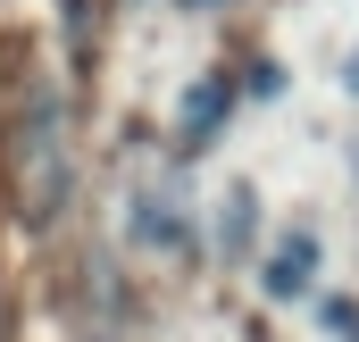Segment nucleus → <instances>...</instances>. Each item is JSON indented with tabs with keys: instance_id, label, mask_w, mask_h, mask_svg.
I'll use <instances>...</instances> for the list:
<instances>
[{
	"instance_id": "nucleus-2",
	"label": "nucleus",
	"mask_w": 359,
	"mask_h": 342,
	"mask_svg": "<svg viewBox=\"0 0 359 342\" xmlns=\"http://www.w3.org/2000/svg\"><path fill=\"white\" fill-rule=\"evenodd\" d=\"M343 84H351V92H359V59H351V67H343Z\"/></svg>"
},
{
	"instance_id": "nucleus-1",
	"label": "nucleus",
	"mask_w": 359,
	"mask_h": 342,
	"mask_svg": "<svg viewBox=\"0 0 359 342\" xmlns=\"http://www.w3.org/2000/svg\"><path fill=\"white\" fill-rule=\"evenodd\" d=\"M17 200H25V217H50L67 200V151H59V117L50 109H34L25 134H17Z\"/></svg>"
}]
</instances>
